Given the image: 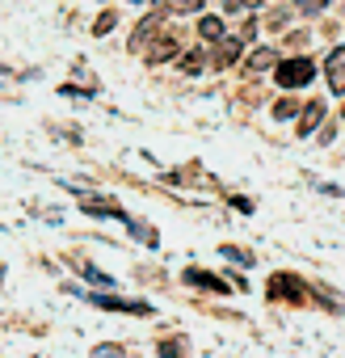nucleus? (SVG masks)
Here are the masks:
<instances>
[{
    "mask_svg": "<svg viewBox=\"0 0 345 358\" xmlns=\"http://www.w3.org/2000/svg\"><path fill=\"white\" fill-rule=\"evenodd\" d=\"M270 299L303 303V299H307V282H303V278H295V274H274V278H270Z\"/></svg>",
    "mask_w": 345,
    "mask_h": 358,
    "instance_id": "obj_2",
    "label": "nucleus"
},
{
    "mask_svg": "<svg viewBox=\"0 0 345 358\" xmlns=\"http://www.w3.org/2000/svg\"><path fill=\"white\" fill-rule=\"evenodd\" d=\"M295 5H299V9H303V13H320V9H324V5H328V0H295Z\"/></svg>",
    "mask_w": 345,
    "mask_h": 358,
    "instance_id": "obj_18",
    "label": "nucleus"
},
{
    "mask_svg": "<svg viewBox=\"0 0 345 358\" xmlns=\"http://www.w3.org/2000/svg\"><path fill=\"white\" fill-rule=\"evenodd\" d=\"M311 76H316V64H311V59H303V55L282 59V64L274 68V80H278L282 89H299V85H307Z\"/></svg>",
    "mask_w": 345,
    "mask_h": 358,
    "instance_id": "obj_1",
    "label": "nucleus"
},
{
    "mask_svg": "<svg viewBox=\"0 0 345 358\" xmlns=\"http://www.w3.org/2000/svg\"><path fill=\"white\" fill-rule=\"evenodd\" d=\"M110 30H114V13H101V17L93 22V34L101 38V34H110Z\"/></svg>",
    "mask_w": 345,
    "mask_h": 358,
    "instance_id": "obj_14",
    "label": "nucleus"
},
{
    "mask_svg": "<svg viewBox=\"0 0 345 358\" xmlns=\"http://www.w3.org/2000/svg\"><path fill=\"white\" fill-rule=\"evenodd\" d=\"M85 299L97 303V308H110V312H135V316H147V312H152V308L139 303V299H114V295H101V291H97V295H85Z\"/></svg>",
    "mask_w": 345,
    "mask_h": 358,
    "instance_id": "obj_3",
    "label": "nucleus"
},
{
    "mask_svg": "<svg viewBox=\"0 0 345 358\" xmlns=\"http://www.w3.org/2000/svg\"><path fill=\"white\" fill-rule=\"evenodd\" d=\"M182 278H186L190 287H198V291H211V295H228V291H232L223 278H215V274H207V270H186Z\"/></svg>",
    "mask_w": 345,
    "mask_h": 358,
    "instance_id": "obj_4",
    "label": "nucleus"
},
{
    "mask_svg": "<svg viewBox=\"0 0 345 358\" xmlns=\"http://www.w3.org/2000/svg\"><path fill=\"white\" fill-rule=\"evenodd\" d=\"M203 5H207V0H172V13H194Z\"/></svg>",
    "mask_w": 345,
    "mask_h": 358,
    "instance_id": "obj_16",
    "label": "nucleus"
},
{
    "mask_svg": "<svg viewBox=\"0 0 345 358\" xmlns=\"http://www.w3.org/2000/svg\"><path fill=\"white\" fill-rule=\"evenodd\" d=\"M274 64V51H257L253 59H249V72H261V68H270Z\"/></svg>",
    "mask_w": 345,
    "mask_h": 358,
    "instance_id": "obj_13",
    "label": "nucleus"
},
{
    "mask_svg": "<svg viewBox=\"0 0 345 358\" xmlns=\"http://www.w3.org/2000/svg\"><path fill=\"white\" fill-rule=\"evenodd\" d=\"M240 5H257V0H240Z\"/></svg>",
    "mask_w": 345,
    "mask_h": 358,
    "instance_id": "obj_20",
    "label": "nucleus"
},
{
    "mask_svg": "<svg viewBox=\"0 0 345 358\" xmlns=\"http://www.w3.org/2000/svg\"><path fill=\"white\" fill-rule=\"evenodd\" d=\"M198 34H203L207 43H219V38H223V22H219V17H203V22H198Z\"/></svg>",
    "mask_w": 345,
    "mask_h": 358,
    "instance_id": "obj_10",
    "label": "nucleus"
},
{
    "mask_svg": "<svg viewBox=\"0 0 345 358\" xmlns=\"http://www.w3.org/2000/svg\"><path fill=\"white\" fill-rule=\"evenodd\" d=\"M320 118H324V101H307V110H303V118H299V131L311 135V131L320 127Z\"/></svg>",
    "mask_w": 345,
    "mask_h": 358,
    "instance_id": "obj_8",
    "label": "nucleus"
},
{
    "mask_svg": "<svg viewBox=\"0 0 345 358\" xmlns=\"http://www.w3.org/2000/svg\"><path fill=\"white\" fill-rule=\"evenodd\" d=\"M177 55V38H160L152 51H147V64H164V59H172Z\"/></svg>",
    "mask_w": 345,
    "mask_h": 358,
    "instance_id": "obj_9",
    "label": "nucleus"
},
{
    "mask_svg": "<svg viewBox=\"0 0 345 358\" xmlns=\"http://www.w3.org/2000/svg\"><path fill=\"white\" fill-rule=\"evenodd\" d=\"M80 203H85V211H89V215H110V220H126V224H131V215H126L118 203H110V199H93V194H85Z\"/></svg>",
    "mask_w": 345,
    "mask_h": 358,
    "instance_id": "obj_5",
    "label": "nucleus"
},
{
    "mask_svg": "<svg viewBox=\"0 0 345 358\" xmlns=\"http://www.w3.org/2000/svg\"><path fill=\"white\" fill-rule=\"evenodd\" d=\"M160 17H164V13H152V17H143V22L135 26V34H131V51H139V47H143V43L160 30Z\"/></svg>",
    "mask_w": 345,
    "mask_h": 358,
    "instance_id": "obj_6",
    "label": "nucleus"
},
{
    "mask_svg": "<svg viewBox=\"0 0 345 358\" xmlns=\"http://www.w3.org/2000/svg\"><path fill=\"white\" fill-rule=\"evenodd\" d=\"M328 89H332V93H345V59H341V47H337V55L328 59Z\"/></svg>",
    "mask_w": 345,
    "mask_h": 358,
    "instance_id": "obj_7",
    "label": "nucleus"
},
{
    "mask_svg": "<svg viewBox=\"0 0 345 358\" xmlns=\"http://www.w3.org/2000/svg\"><path fill=\"white\" fill-rule=\"evenodd\" d=\"M223 257H228V262H240V266H253V253H244V249H232V245L223 249Z\"/></svg>",
    "mask_w": 345,
    "mask_h": 358,
    "instance_id": "obj_15",
    "label": "nucleus"
},
{
    "mask_svg": "<svg viewBox=\"0 0 345 358\" xmlns=\"http://www.w3.org/2000/svg\"><path fill=\"white\" fill-rule=\"evenodd\" d=\"M97 358H122V350L118 345H97Z\"/></svg>",
    "mask_w": 345,
    "mask_h": 358,
    "instance_id": "obj_19",
    "label": "nucleus"
},
{
    "mask_svg": "<svg viewBox=\"0 0 345 358\" xmlns=\"http://www.w3.org/2000/svg\"><path fill=\"white\" fill-rule=\"evenodd\" d=\"M182 68H186V72H203V68H207V51H203V47H198V51H190V55L182 59Z\"/></svg>",
    "mask_w": 345,
    "mask_h": 358,
    "instance_id": "obj_12",
    "label": "nucleus"
},
{
    "mask_svg": "<svg viewBox=\"0 0 345 358\" xmlns=\"http://www.w3.org/2000/svg\"><path fill=\"white\" fill-rule=\"evenodd\" d=\"M291 114H299L295 101H278V106H274V118H291Z\"/></svg>",
    "mask_w": 345,
    "mask_h": 358,
    "instance_id": "obj_17",
    "label": "nucleus"
},
{
    "mask_svg": "<svg viewBox=\"0 0 345 358\" xmlns=\"http://www.w3.org/2000/svg\"><path fill=\"white\" fill-rule=\"evenodd\" d=\"M76 266H80V274H85V278H93V282H97V287H114V278H110V274H101V270H97V266H93V262H85V257H80V262H76Z\"/></svg>",
    "mask_w": 345,
    "mask_h": 358,
    "instance_id": "obj_11",
    "label": "nucleus"
}]
</instances>
